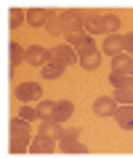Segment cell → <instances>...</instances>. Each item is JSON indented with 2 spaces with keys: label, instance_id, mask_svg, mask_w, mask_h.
<instances>
[{
  "label": "cell",
  "instance_id": "cell-1",
  "mask_svg": "<svg viewBox=\"0 0 133 159\" xmlns=\"http://www.w3.org/2000/svg\"><path fill=\"white\" fill-rule=\"evenodd\" d=\"M77 138H80V133L75 127L61 130V135H59V151H64V154H85V146H80Z\"/></svg>",
  "mask_w": 133,
  "mask_h": 159
},
{
  "label": "cell",
  "instance_id": "cell-2",
  "mask_svg": "<svg viewBox=\"0 0 133 159\" xmlns=\"http://www.w3.org/2000/svg\"><path fill=\"white\" fill-rule=\"evenodd\" d=\"M83 27L88 34H104V16L107 11H80Z\"/></svg>",
  "mask_w": 133,
  "mask_h": 159
},
{
  "label": "cell",
  "instance_id": "cell-3",
  "mask_svg": "<svg viewBox=\"0 0 133 159\" xmlns=\"http://www.w3.org/2000/svg\"><path fill=\"white\" fill-rule=\"evenodd\" d=\"M51 61H59L61 66H72L75 61H80V56H77V51L72 45H56V48H51Z\"/></svg>",
  "mask_w": 133,
  "mask_h": 159
},
{
  "label": "cell",
  "instance_id": "cell-4",
  "mask_svg": "<svg viewBox=\"0 0 133 159\" xmlns=\"http://www.w3.org/2000/svg\"><path fill=\"white\" fill-rule=\"evenodd\" d=\"M16 98L24 103H32V101H43V88L37 82H21L16 88Z\"/></svg>",
  "mask_w": 133,
  "mask_h": 159
},
{
  "label": "cell",
  "instance_id": "cell-5",
  "mask_svg": "<svg viewBox=\"0 0 133 159\" xmlns=\"http://www.w3.org/2000/svg\"><path fill=\"white\" fill-rule=\"evenodd\" d=\"M56 16H59V24H61L67 32H80V27H83L80 11H59Z\"/></svg>",
  "mask_w": 133,
  "mask_h": 159
},
{
  "label": "cell",
  "instance_id": "cell-6",
  "mask_svg": "<svg viewBox=\"0 0 133 159\" xmlns=\"http://www.w3.org/2000/svg\"><path fill=\"white\" fill-rule=\"evenodd\" d=\"M51 61V51L43 45H29L27 48V64H32V66H45V64Z\"/></svg>",
  "mask_w": 133,
  "mask_h": 159
},
{
  "label": "cell",
  "instance_id": "cell-7",
  "mask_svg": "<svg viewBox=\"0 0 133 159\" xmlns=\"http://www.w3.org/2000/svg\"><path fill=\"white\" fill-rule=\"evenodd\" d=\"M112 117H115V122L122 130H133V103H120Z\"/></svg>",
  "mask_w": 133,
  "mask_h": 159
},
{
  "label": "cell",
  "instance_id": "cell-8",
  "mask_svg": "<svg viewBox=\"0 0 133 159\" xmlns=\"http://www.w3.org/2000/svg\"><path fill=\"white\" fill-rule=\"evenodd\" d=\"M53 141H56V138L37 133V138H32V146H29V151H32V154H51L53 148H59V143H53Z\"/></svg>",
  "mask_w": 133,
  "mask_h": 159
},
{
  "label": "cell",
  "instance_id": "cell-9",
  "mask_svg": "<svg viewBox=\"0 0 133 159\" xmlns=\"http://www.w3.org/2000/svg\"><path fill=\"white\" fill-rule=\"evenodd\" d=\"M117 106H120V103L115 101V96H101V98H96V103H93V111H96L98 117H112Z\"/></svg>",
  "mask_w": 133,
  "mask_h": 159
},
{
  "label": "cell",
  "instance_id": "cell-10",
  "mask_svg": "<svg viewBox=\"0 0 133 159\" xmlns=\"http://www.w3.org/2000/svg\"><path fill=\"white\" fill-rule=\"evenodd\" d=\"M125 51V43H122L120 34H107L104 37V53L107 56H120Z\"/></svg>",
  "mask_w": 133,
  "mask_h": 159
},
{
  "label": "cell",
  "instance_id": "cell-11",
  "mask_svg": "<svg viewBox=\"0 0 133 159\" xmlns=\"http://www.w3.org/2000/svg\"><path fill=\"white\" fill-rule=\"evenodd\" d=\"M48 19H51V13L45 8H29L27 11V24L29 27H45Z\"/></svg>",
  "mask_w": 133,
  "mask_h": 159
},
{
  "label": "cell",
  "instance_id": "cell-12",
  "mask_svg": "<svg viewBox=\"0 0 133 159\" xmlns=\"http://www.w3.org/2000/svg\"><path fill=\"white\" fill-rule=\"evenodd\" d=\"M72 114H75L72 101H56V111H53V119H56V122H69Z\"/></svg>",
  "mask_w": 133,
  "mask_h": 159
},
{
  "label": "cell",
  "instance_id": "cell-13",
  "mask_svg": "<svg viewBox=\"0 0 133 159\" xmlns=\"http://www.w3.org/2000/svg\"><path fill=\"white\" fill-rule=\"evenodd\" d=\"M40 133H43V135H51V138H56V141H59V135H61V122H56L53 117L40 119Z\"/></svg>",
  "mask_w": 133,
  "mask_h": 159
},
{
  "label": "cell",
  "instance_id": "cell-14",
  "mask_svg": "<svg viewBox=\"0 0 133 159\" xmlns=\"http://www.w3.org/2000/svg\"><path fill=\"white\" fill-rule=\"evenodd\" d=\"M32 146V135H11V151L13 154H24Z\"/></svg>",
  "mask_w": 133,
  "mask_h": 159
},
{
  "label": "cell",
  "instance_id": "cell-15",
  "mask_svg": "<svg viewBox=\"0 0 133 159\" xmlns=\"http://www.w3.org/2000/svg\"><path fill=\"white\" fill-rule=\"evenodd\" d=\"M64 37H67V45H72L75 51H77L80 45H85V43H91V40H93L91 34H88V32H83V29H80V32H67Z\"/></svg>",
  "mask_w": 133,
  "mask_h": 159
},
{
  "label": "cell",
  "instance_id": "cell-16",
  "mask_svg": "<svg viewBox=\"0 0 133 159\" xmlns=\"http://www.w3.org/2000/svg\"><path fill=\"white\" fill-rule=\"evenodd\" d=\"M64 69L67 66H61L59 61H48L45 66H40V72H43V80H56V77L64 74Z\"/></svg>",
  "mask_w": 133,
  "mask_h": 159
},
{
  "label": "cell",
  "instance_id": "cell-17",
  "mask_svg": "<svg viewBox=\"0 0 133 159\" xmlns=\"http://www.w3.org/2000/svg\"><path fill=\"white\" fill-rule=\"evenodd\" d=\"M128 66H131V53H120V56H112V72L128 74ZM131 77V74H128Z\"/></svg>",
  "mask_w": 133,
  "mask_h": 159
},
{
  "label": "cell",
  "instance_id": "cell-18",
  "mask_svg": "<svg viewBox=\"0 0 133 159\" xmlns=\"http://www.w3.org/2000/svg\"><path fill=\"white\" fill-rule=\"evenodd\" d=\"M115 101L117 103H133V80H131V85L115 90Z\"/></svg>",
  "mask_w": 133,
  "mask_h": 159
},
{
  "label": "cell",
  "instance_id": "cell-19",
  "mask_svg": "<svg viewBox=\"0 0 133 159\" xmlns=\"http://www.w3.org/2000/svg\"><path fill=\"white\" fill-rule=\"evenodd\" d=\"M11 135H29V122L24 117L11 119Z\"/></svg>",
  "mask_w": 133,
  "mask_h": 159
},
{
  "label": "cell",
  "instance_id": "cell-20",
  "mask_svg": "<svg viewBox=\"0 0 133 159\" xmlns=\"http://www.w3.org/2000/svg\"><path fill=\"white\" fill-rule=\"evenodd\" d=\"M117 29H120V16L107 11V16H104V34H115Z\"/></svg>",
  "mask_w": 133,
  "mask_h": 159
},
{
  "label": "cell",
  "instance_id": "cell-21",
  "mask_svg": "<svg viewBox=\"0 0 133 159\" xmlns=\"http://www.w3.org/2000/svg\"><path fill=\"white\" fill-rule=\"evenodd\" d=\"M77 64H80L83 69H88V72H93V69H98V64H101V56H98V51H96V53H91V56L80 58Z\"/></svg>",
  "mask_w": 133,
  "mask_h": 159
},
{
  "label": "cell",
  "instance_id": "cell-22",
  "mask_svg": "<svg viewBox=\"0 0 133 159\" xmlns=\"http://www.w3.org/2000/svg\"><path fill=\"white\" fill-rule=\"evenodd\" d=\"M19 117H24L27 122H37V119H43V117H40V111H37V106L32 109V106H27V103L19 109Z\"/></svg>",
  "mask_w": 133,
  "mask_h": 159
},
{
  "label": "cell",
  "instance_id": "cell-23",
  "mask_svg": "<svg viewBox=\"0 0 133 159\" xmlns=\"http://www.w3.org/2000/svg\"><path fill=\"white\" fill-rule=\"evenodd\" d=\"M37 111H40L43 119L53 117V111H56V101H37Z\"/></svg>",
  "mask_w": 133,
  "mask_h": 159
},
{
  "label": "cell",
  "instance_id": "cell-24",
  "mask_svg": "<svg viewBox=\"0 0 133 159\" xmlns=\"http://www.w3.org/2000/svg\"><path fill=\"white\" fill-rule=\"evenodd\" d=\"M24 58H27V51H24L19 43H11V64L16 66V64H21Z\"/></svg>",
  "mask_w": 133,
  "mask_h": 159
},
{
  "label": "cell",
  "instance_id": "cell-25",
  "mask_svg": "<svg viewBox=\"0 0 133 159\" xmlns=\"http://www.w3.org/2000/svg\"><path fill=\"white\" fill-rule=\"evenodd\" d=\"M91 53H96V45H93V40H91V43H85V45H80V48H77V56H80V58L91 56Z\"/></svg>",
  "mask_w": 133,
  "mask_h": 159
},
{
  "label": "cell",
  "instance_id": "cell-26",
  "mask_svg": "<svg viewBox=\"0 0 133 159\" xmlns=\"http://www.w3.org/2000/svg\"><path fill=\"white\" fill-rule=\"evenodd\" d=\"M24 16H27V13H24V11H19V8H13V11H11V27L16 29L19 24L24 21Z\"/></svg>",
  "mask_w": 133,
  "mask_h": 159
},
{
  "label": "cell",
  "instance_id": "cell-27",
  "mask_svg": "<svg viewBox=\"0 0 133 159\" xmlns=\"http://www.w3.org/2000/svg\"><path fill=\"white\" fill-rule=\"evenodd\" d=\"M122 43H125V53H131V56H133V32L122 34Z\"/></svg>",
  "mask_w": 133,
  "mask_h": 159
}]
</instances>
